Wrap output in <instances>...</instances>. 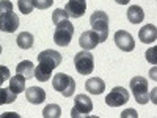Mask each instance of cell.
<instances>
[{
	"label": "cell",
	"mask_w": 157,
	"mask_h": 118,
	"mask_svg": "<svg viewBox=\"0 0 157 118\" xmlns=\"http://www.w3.org/2000/svg\"><path fill=\"white\" fill-rule=\"evenodd\" d=\"M63 61V57L60 52L57 50H43L38 54V68H35V77L39 82H47L50 81L52 71H54L57 66H60Z\"/></svg>",
	"instance_id": "6da1fadb"
},
{
	"label": "cell",
	"mask_w": 157,
	"mask_h": 118,
	"mask_svg": "<svg viewBox=\"0 0 157 118\" xmlns=\"http://www.w3.org/2000/svg\"><path fill=\"white\" fill-rule=\"evenodd\" d=\"M74 36V25L69 19H61L55 22V32H54V41L57 46H68Z\"/></svg>",
	"instance_id": "7a4b0ae2"
},
{
	"label": "cell",
	"mask_w": 157,
	"mask_h": 118,
	"mask_svg": "<svg viewBox=\"0 0 157 118\" xmlns=\"http://www.w3.org/2000/svg\"><path fill=\"white\" fill-rule=\"evenodd\" d=\"M90 25L93 32L98 33L101 43L109 38V14L105 11H94L90 18Z\"/></svg>",
	"instance_id": "3957f363"
},
{
	"label": "cell",
	"mask_w": 157,
	"mask_h": 118,
	"mask_svg": "<svg viewBox=\"0 0 157 118\" xmlns=\"http://www.w3.org/2000/svg\"><path fill=\"white\" fill-rule=\"evenodd\" d=\"M52 87H54L58 93H61L64 98H71L75 91V81L68 74H55L52 77Z\"/></svg>",
	"instance_id": "277c9868"
},
{
	"label": "cell",
	"mask_w": 157,
	"mask_h": 118,
	"mask_svg": "<svg viewBox=\"0 0 157 118\" xmlns=\"http://www.w3.org/2000/svg\"><path fill=\"white\" fill-rule=\"evenodd\" d=\"M74 65L78 74L90 76L94 69V57L90 50H80L74 57Z\"/></svg>",
	"instance_id": "5b68a950"
},
{
	"label": "cell",
	"mask_w": 157,
	"mask_h": 118,
	"mask_svg": "<svg viewBox=\"0 0 157 118\" xmlns=\"http://www.w3.org/2000/svg\"><path fill=\"white\" fill-rule=\"evenodd\" d=\"M130 90L138 104H146L149 101V90H148V81L145 77H134L130 79Z\"/></svg>",
	"instance_id": "8992f818"
},
{
	"label": "cell",
	"mask_w": 157,
	"mask_h": 118,
	"mask_svg": "<svg viewBox=\"0 0 157 118\" xmlns=\"http://www.w3.org/2000/svg\"><path fill=\"white\" fill-rule=\"evenodd\" d=\"M93 110V102L86 95H77L75 96V104L71 110V116L72 118H82V116H88Z\"/></svg>",
	"instance_id": "52a82bcc"
},
{
	"label": "cell",
	"mask_w": 157,
	"mask_h": 118,
	"mask_svg": "<svg viewBox=\"0 0 157 118\" xmlns=\"http://www.w3.org/2000/svg\"><path fill=\"white\" fill-rule=\"evenodd\" d=\"M19 27V18L14 13V10H6L0 13V32L13 33Z\"/></svg>",
	"instance_id": "ba28073f"
},
{
	"label": "cell",
	"mask_w": 157,
	"mask_h": 118,
	"mask_svg": "<svg viewBox=\"0 0 157 118\" xmlns=\"http://www.w3.org/2000/svg\"><path fill=\"white\" fill-rule=\"evenodd\" d=\"M129 101V91L124 87H115L105 96V104L110 107H120Z\"/></svg>",
	"instance_id": "9c48e42d"
},
{
	"label": "cell",
	"mask_w": 157,
	"mask_h": 118,
	"mask_svg": "<svg viewBox=\"0 0 157 118\" xmlns=\"http://www.w3.org/2000/svg\"><path fill=\"white\" fill-rule=\"evenodd\" d=\"M115 44L118 46V49H121L124 52H130L135 47V41H134L132 35L126 30H118L115 33Z\"/></svg>",
	"instance_id": "30bf717a"
},
{
	"label": "cell",
	"mask_w": 157,
	"mask_h": 118,
	"mask_svg": "<svg viewBox=\"0 0 157 118\" xmlns=\"http://www.w3.org/2000/svg\"><path fill=\"white\" fill-rule=\"evenodd\" d=\"M64 11L72 19L82 18L86 11V0H69L66 3V6H64Z\"/></svg>",
	"instance_id": "8fae6325"
},
{
	"label": "cell",
	"mask_w": 157,
	"mask_h": 118,
	"mask_svg": "<svg viewBox=\"0 0 157 118\" xmlns=\"http://www.w3.org/2000/svg\"><path fill=\"white\" fill-rule=\"evenodd\" d=\"M99 36L98 33H94L93 30H90V32H83L80 35V38H78V44H80V47L83 50H91V49H94L98 44H99Z\"/></svg>",
	"instance_id": "7c38bea8"
},
{
	"label": "cell",
	"mask_w": 157,
	"mask_h": 118,
	"mask_svg": "<svg viewBox=\"0 0 157 118\" xmlns=\"http://www.w3.org/2000/svg\"><path fill=\"white\" fill-rule=\"evenodd\" d=\"M138 38L141 43L145 44H151L157 39V27L154 24H148V25H143L138 32Z\"/></svg>",
	"instance_id": "4fadbf2b"
},
{
	"label": "cell",
	"mask_w": 157,
	"mask_h": 118,
	"mask_svg": "<svg viewBox=\"0 0 157 118\" xmlns=\"http://www.w3.org/2000/svg\"><path fill=\"white\" fill-rule=\"evenodd\" d=\"M25 98L32 104H41L46 101V91L39 87H30L25 90Z\"/></svg>",
	"instance_id": "5bb4252c"
},
{
	"label": "cell",
	"mask_w": 157,
	"mask_h": 118,
	"mask_svg": "<svg viewBox=\"0 0 157 118\" xmlns=\"http://www.w3.org/2000/svg\"><path fill=\"white\" fill-rule=\"evenodd\" d=\"M85 88L91 95H101L102 91L105 90V82H104L101 77H91L85 82Z\"/></svg>",
	"instance_id": "9a60e30c"
},
{
	"label": "cell",
	"mask_w": 157,
	"mask_h": 118,
	"mask_svg": "<svg viewBox=\"0 0 157 118\" xmlns=\"http://www.w3.org/2000/svg\"><path fill=\"white\" fill-rule=\"evenodd\" d=\"M16 73L24 76L25 79H32V77H35V66L30 60H24L16 66Z\"/></svg>",
	"instance_id": "2e32d148"
},
{
	"label": "cell",
	"mask_w": 157,
	"mask_h": 118,
	"mask_svg": "<svg viewBox=\"0 0 157 118\" xmlns=\"http://www.w3.org/2000/svg\"><path fill=\"white\" fill-rule=\"evenodd\" d=\"M127 19L130 24H140L143 19H145V13H143V8L138 5H132L127 10Z\"/></svg>",
	"instance_id": "e0dca14e"
},
{
	"label": "cell",
	"mask_w": 157,
	"mask_h": 118,
	"mask_svg": "<svg viewBox=\"0 0 157 118\" xmlns=\"http://www.w3.org/2000/svg\"><path fill=\"white\" fill-rule=\"evenodd\" d=\"M16 43H17V46H19L21 49H25V50H27V49H32V47H33L35 38H33V35L29 33V32H22V33L17 35Z\"/></svg>",
	"instance_id": "ac0fdd59"
},
{
	"label": "cell",
	"mask_w": 157,
	"mask_h": 118,
	"mask_svg": "<svg viewBox=\"0 0 157 118\" xmlns=\"http://www.w3.org/2000/svg\"><path fill=\"white\" fill-rule=\"evenodd\" d=\"M25 81H27V79H25L24 76H21V74L14 76L10 81V90L16 95L22 93V91H25Z\"/></svg>",
	"instance_id": "d6986e66"
},
{
	"label": "cell",
	"mask_w": 157,
	"mask_h": 118,
	"mask_svg": "<svg viewBox=\"0 0 157 118\" xmlns=\"http://www.w3.org/2000/svg\"><path fill=\"white\" fill-rule=\"evenodd\" d=\"M43 116L44 118H60L61 116V107L58 104H49L43 110Z\"/></svg>",
	"instance_id": "ffe728a7"
},
{
	"label": "cell",
	"mask_w": 157,
	"mask_h": 118,
	"mask_svg": "<svg viewBox=\"0 0 157 118\" xmlns=\"http://www.w3.org/2000/svg\"><path fill=\"white\" fill-rule=\"evenodd\" d=\"M16 99H17V95L13 93L10 88H0V106H2V104L14 102Z\"/></svg>",
	"instance_id": "44dd1931"
},
{
	"label": "cell",
	"mask_w": 157,
	"mask_h": 118,
	"mask_svg": "<svg viewBox=\"0 0 157 118\" xmlns=\"http://www.w3.org/2000/svg\"><path fill=\"white\" fill-rule=\"evenodd\" d=\"M17 6H19L21 13H24V14H30V13L33 11V8H35L33 0H19Z\"/></svg>",
	"instance_id": "7402d4cb"
},
{
	"label": "cell",
	"mask_w": 157,
	"mask_h": 118,
	"mask_svg": "<svg viewBox=\"0 0 157 118\" xmlns=\"http://www.w3.org/2000/svg\"><path fill=\"white\" fill-rule=\"evenodd\" d=\"M52 3H54V0H33V5L38 10H47L52 6Z\"/></svg>",
	"instance_id": "603a6c76"
},
{
	"label": "cell",
	"mask_w": 157,
	"mask_h": 118,
	"mask_svg": "<svg viewBox=\"0 0 157 118\" xmlns=\"http://www.w3.org/2000/svg\"><path fill=\"white\" fill-rule=\"evenodd\" d=\"M146 60L149 63H155L157 61V47H149L146 50Z\"/></svg>",
	"instance_id": "cb8c5ba5"
},
{
	"label": "cell",
	"mask_w": 157,
	"mask_h": 118,
	"mask_svg": "<svg viewBox=\"0 0 157 118\" xmlns=\"http://www.w3.org/2000/svg\"><path fill=\"white\" fill-rule=\"evenodd\" d=\"M8 77H10V69L6 66H0V87L5 81H8Z\"/></svg>",
	"instance_id": "d4e9b609"
},
{
	"label": "cell",
	"mask_w": 157,
	"mask_h": 118,
	"mask_svg": "<svg viewBox=\"0 0 157 118\" xmlns=\"http://www.w3.org/2000/svg\"><path fill=\"white\" fill-rule=\"evenodd\" d=\"M121 116H123V118H126V116H134V118H137V112H135L134 109H127V110H124V112L121 113Z\"/></svg>",
	"instance_id": "484cf974"
},
{
	"label": "cell",
	"mask_w": 157,
	"mask_h": 118,
	"mask_svg": "<svg viewBox=\"0 0 157 118\" xmlns=\"http://www.w3.org/2000/svg\"><path fill=\"white\" fill-rule=\"evenodd\" d=\"M115 2H116V3H120V5H127L130 0H115Z\"/></svg>",
	"instance_id": "4316f807"
},
{
	"label": "cell",
	"mask_w": 157,
	"mask_h": 118,
	"mask_svg": "<svg viewBox=\"0 0 157 118\" xmlns=\"http://www.w3.org/2000/svg\"><path fill=\"white\" fill-rule=\"evenodd\" d=\"M0 54H2V46H0Z\"/></svg>",
	"instance_id": "83f0119b"
}]
</instances>
